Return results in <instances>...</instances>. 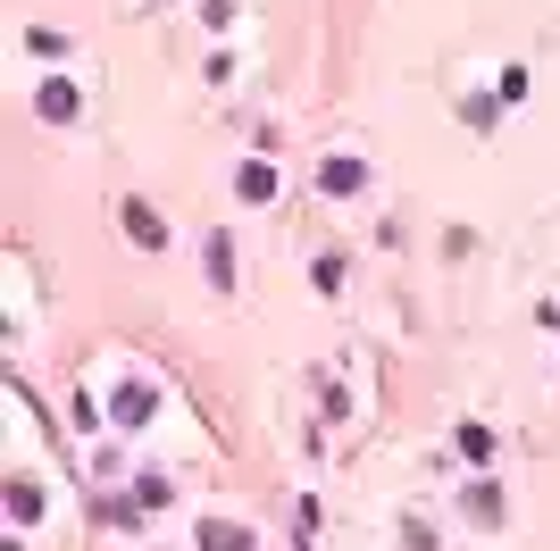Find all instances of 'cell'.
I'll list each match as a JSON object with an SVG mask.
<instances>
[{"label": "cell", "mask_w": 560, "mask_h": 551, "mask_svg": "<svg viewBox=\"0 0 560 551\" xmlns=\"http://www.w3.org/2000/svg\"><path fill=\"white\" fill-rule=\"evenodd\" d=\"M276 184H285V176H276L268 159H251V167H235V193H243V201H276Z\"/></svg>", "instance_id": "3957f363"}, {"label": "cell", "mask_w": 560, "mask_h": 551, "mask_svg": "<svg viewBox=\"0 0 560 551\" xmlns=\"http://www.w3.org/2000/svg\"><path fill=\"white\" fill-rule=\"evenodd\" d=\"M118 218H126V243H143V251H159V243H168V226H159V209H151V201H126Z\"/></svg>", "instance_id": "6da1fadb"}, {"label": "cell", "mask_w": 560, "mask_h": 551, "mask_svg": "<svg viewBox=\"0 0 560 551\" xmlns=\"http://www.w3.org/2000/svg\"><path fill=\"white\" fill-rule=\"evenodd\" d=\"M209 284H218V293H226V284H235V251H226V234H209Z\"/></svg>", "instance_id": "52a82bcc"}, {"label": "cell", "mask_w": 560, "mask_h": 551, "mask_svg": "<svg viewBox=\"0 0 560 551\" xmlns=\"http://www.w3.org/2000/svg\"><path fill=\"white\" fill-rule=\"evenodd\" d=\"M151 418V385H126L118 393V426H143Z\"/></svg>", "instance_id": "9c48e42d"}, {"label": "cell", "mask_w": 560, "mask_h": 551, "mask_svg": "<svg viewBox=\"0 0 560 551\" xmlns=\"http://www.w3.org/2000/svg\"><path fill=\"white\" fill-rule=\"evenodd\" d=\"M318 184H326V193H360L368 167H360V159H326V167H318Z\"/></svg>", "instance_id": "5b68a950"}, {"label": "cell", "mask_w": 560, "mask_h": 551, "mask_svg": "<svg viewBox=\"0 0 560 551\" xmlns=\"http://www.w3.org/2000/svg\"><path fill=\"white\" fill-rule=\"evenodd\" d=\"M201 551H251V526H235V518H209V526H201Z\"/></svg>", "instance_id": "277c9868"}, {"label": "cell", "mask_w": 560, "mask_h": 551, "mask_svg": "<svg viewBox=\"0 0 560 551\" xmlns=\"http://www.w3.org/2000/svg\"><path fill=\"white\" fill-rule=\"evenodd\" d=\"M34 109H42V117H51V126H67V117H76V109H84V92H76V84H67V76H51V84H42V92H34Z\"/></svg>", "instance_id": "7a4b0ae2"}, {"label": "cell", "mask_w": 560, "mask_h": 551, "mask_svg": "<svg viewBox=\"0 0 560 551\" xmlns=\"http://www.w3.org/2000/svg\"><path fill=\"white\" fill-rule=\"evenodd\" d=\"M460 510H469V518H485V526H494V518H502V493H494V485H469V493H460Z\"/></svg>", "instance_id": "ba28073f"}, {"label": "cell", "mask_w": 560, "mask_h": 551, "mask_svg": "<svg viewBox=\"0 0 560 551\" xmlns=\"http://www.w3.org/2000/svg\"><path fill=\"white\" fill-rule=\"evenodd\" d=\"M9 518L34 526V518H42V485H17V476H9Z\"/></svg>", "instance_id": "8992f818"}, {"label": "cell", "mask_w": 560, "mask_h": 551, "mask_svg": "<svg viewBox=\"0 0 560 551\" xmlns=\"http://www.w3.org/2000/svg\"><path fill=\"white\" fill-rule=\"evenodd\" d=\"M460 451H469V460H494V426H460Z\"/></svg>", "instance_id": "30bf717a"}]
</instances>
